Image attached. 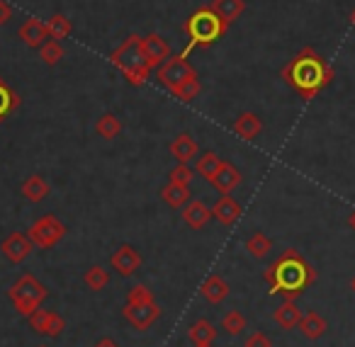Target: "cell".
Here are the masks:
<instances>
[{"instance_id":"6da1fadb","label":"cell","mask_w":355,"mask_h":347,"mask_svg":"<svg viewBox=\"0 0 355 347\" xmlns=\"http://www.w3.org/2000/svg\"><path fill=\"white\" fill-rule=\"evenodd\" d=\"M280 78L300 95L302 100H314L319 98L321 90H326L334 83L336 73L334 66L324 59L316 49L304 46L300 54H295L280 71Z\"/></svg>"},{"instance_id":"7a4b0ae2","label":"cell","mask_w":355,"mask_h":347,"mask_svg":"<svg viewBox=\"0 0 355 347\" xmlns=\"http://www.w3.org/2000/svg\"><path fill=\"white\" fill-rule=\"evenodd\" d=\"M263 279H266L268 289H270L268 294H280V296L295 301L297 296H302L316 282V269L311 267L304 255L290 248L263 272Z\"/></svg>"},{"instance_id":"3957f363","label":"cell","mask_w":355,"mask_h":347,"mask_svg":"<svg viewBox=\"0 0 355 347\" xmlns=\"http://www.w3.org/2000/svg\"><path fill=\"white\" fill-rule=\"evenodd\" d=\"M229 25L212 10L209 6H202L183 22V32L188 37V46L180 51L183 56H190L193 49H207V46L217 44L224 35H227Z\"/></svg>"},{"instance_id":"277c9868","label":"cell","mask_w":355,"mask_h":347,"mask_svg":"<svg viewBox=\"0 0 355 347\" xmlns=\"http://www.w3.org/2000/svg\"><path fill=\"white\" fill-rule=\"evenodd\" d=\"M110 64L124 75L132 88H141L148 78H151V69H148L146 59H144V49H141V37L139 35H129L117 49L110 54Z\"/></svg>"},{"instance_id":"5b68a950","label":"cell","mask_w":355,"mask_h":347,"mask_svg":"<svg viewBox=\"0 0 355 347\" xmlns=\"http://www.w3.org/2000/svg\"><path fill=\"white\" fill-rule=\"evenodd\" d=\"M46 296H49V289H46L44 284H42L40 279L30 272L22 274V277L17 279L10 289H8V299H10V303L15 306V311L25 318L30 316V313H35L37 308L46 301Z\"/></svg>"},{"instance_id":"8992f818","label":"cell","mask_w":355,"mask_h":347,"mask_svg":"<svg viewBox=\"0 0 355 347\" xmlns=\"http://www.w3.org/2000/svg\"><path fill=\"white\" fill-rule=\"evenodd\" d=\"M193 78H198V71L193 69V64L188 61V56L175 54L168 61H163L156 69V80L168 90L171 95H175L185 83H190Z\"/></svg>"},{"instance_id":"52a82bcc","label":"cell","mask_w":355,"mask_h":347,"mask_svg":"<svg viewBox=\"0 0 355 347\" xmlns=\"http://www.w3.org/2000/svg\"><path fill=\"white\" fill-rule=\"evenodd\" d=\"M27 235H30V240L35 243V248L49 250V248H54V245H59L61 240H64L66 224L61 219H56L54 214L40 216V219L30 226Z\"/></svg>"},{"instance_id":"ba28073f","label":"cell","mask_w":355,"mask_h":347,"mask_svg":"<svg viewBox=\"0 0 355 347\" xmlns=\"http://www.w3.org/2000/svg\"><path fill=\"white\" fill-rule=\"evenodd\" d=\"M122 316H124V321H127L129 326L137 328V330H148V328L158 321V316H161V308H158L156 301L153 303H124Z\"/></svg>"},{"instance_id":"9c48e42d","label":"cell","mask_w":355,"mask_h":347,"mask_svg":"<svg viewBox=\"0 0 355 347\" xmlns=\"http://www.w3.org/2000/svg\"><path fill=\"white\" fill-rule=\"evenodd\" d=\"M32 250H35V243H32L30 235L22 233V231H15V233H10L3 243H0V253L6 255V260L12 265L25 263V260L32 255Z\"/></svg>"},{"instance_id":"30bf717a","label":"cell","mask_w":355,"mask_h":347,"mask_svg":"<svg viewBox=\"0 0 355 347\" xmlns=\"http://www.w3.org/2000/svg\"><path fill=\"white\" fill-rule=\"evenodd\" d=\"M27 321H30V328L37 332H42V335H49V337H59L61 332L66 330V321L64 316H59L56 311H44V308H37L35 313H30L27 316Z\"/></svg>"},{"instance_id":"8fae6325","label":"cell","mask_w":355,"mask_h":347,"mask_svg":"<svg viewBox=\"0 0 355 347\" xmlns=\"http://www.w3.org/2000/svg\"><path fill=\"white\" fill-rule=\"evenodd\" d=\"M141 49H144V59H146V64H148V69H151V71L158 69L163 61H168L173 56L171 44H168L161 35H156V32L141 37Z\"/></svg>"},{"instance_id":"7c38bea8","label":"cell","mask_w":355,"mask_h":347,"mask_svg":"<svg viewBox=\"0 0 355 347\" xmlns=\"http://www.w3.org/2000/svg\"><path fill=\"white\" fill-rule=\"evenodd\" d=\"M110 265H112V269L117 274H122V277H132L134 272H137L139 267H141V255H139V250L134 248V245H119L117 250L112 253V258H110Z\"/></svg>"},{"instance_id":"4fadbf2b","label":"cell","mask_w":355,"mask_h":347,"mask_svg":"<svg viewBox=\"0 0 355 347\" xmlns=\"http://www.w3.org/2000/svg\"><path fill=\"white\" fill-rule=\"evenodd\" d=\"M168 151H171V156L175 158L178 163H188V166H190V161H195V158L200 156L198 141H195L190 132L178 134V136L168 143Z\"/></svg>"},{"instance_id":"5bb4252c","label":"cell","mask_w":355,"mask_h":347,"mask_svg":"<svg viewBox=\"0 0 355 347\" xmlns=\"http://www.w3.org/2000/svg\"><path fill=\"white\" fill-rule=\"evenodd\" d=\"M209 185H212L219 195H229V192H234L239 185H241V172H239L236 166L224 161L222 168H219V170L214 172L212 180H209Z\"/></svg>"},{"instance_id":"9a60e30c","label":"cell","mask_w":355,"mask_h":347,"mask_svg":"<svg viewBox=\"0 0 355 347\" xmlns=\"http://www.w3.org/2000/svg\"><path fill=\"white\" fill-rule=\"evenodd\" d=\"M183 221L195 231L205 229V226L212 221V206H207L200 199H190L188 204L183 206Z\"/></svg>"},{"instance_id":"2e32d148","label":"cell","mask_w":355,"mask_h":347,"mask_svg":"<svg viewBox=\"0 0 355 347\" xmlns=\"http://www.w3.org/2000/svg\"><path fill=\"white\" fill-rule=\"evenodd\" d=\"M241 216V204L232 195H222L212 206V219H217L222 226H234Z\"/></svg>"},{"instance_id":"e0dca14e","label":"cell","mask_w":355,"mask_h":347,"mask_svg":"<svg viewBox=\"0 0 355 347\" xmlns=\"http://www.w3.org/2000/svg\"><path fill=\"white\" fill-rule=\"evenodd\" d=\"M20 39L25 42L30 49H40L46 39H49V32H46V22L37 20V17H30V20L22 22L20 27Z\"/></svg>"},{"instance_id":"ac0fdd59","label":"cell","mask_w":355,"mask_h":347,"mask_svg":"<svg viewBox=\"0 0 355 347\" xmlns=\"http://www.w3.org/2000/svg\"><path fill=\"white\" fill-rule=\"evenodd\" d=\"M232 129L236 136L243 139V141H253V139H258L263 134V122L256 112H241Z\"/></svg>"},{"instance_id":"d6986e66","label":"cell","mask_w":355,"mask_h":347,"mask_svg":"<svg viewBox=\"0 0 355 347\" xmlns=\"http://www.w3.org/2000/svg\"><path fill=\"white\" fill-rule=\"evenodd\" d=\"M297 328H300V332L306 337V340H319V337H324L326 330H329V323H326V318L319 316L316 311H306V313H302Z\"/></svg>"},{"instance_id":"ffe728a7","label":"cell","mask_w":355,"mask_h":347,"mask_svg":"<svg viewBox=\"0 0 355 347\" xmlns=\"http://www.w3.org/2000/svg\"><path fill=\"white\" fill-rule=\"evenodd\" d=\"M158 195H161V199L166 202L171 209H183L190 202V197H193V192H190V185H180V182L168 180V185H163Z\"/></svg>"},{"instance_id":"44dd1931","label":"cell","mask_w":355,"mask_h":347,"mask_svg":"<svg viewBox=\"0 0 355 347\" xmlns=\"http://www.w3.org/2000/svg\"><path fill=\"white\" fill-rule=\"evenodd\" d=\"M20 192H22V197H25L27 202H32V204H40V202H44L46 197L51 195V187L42 175H30L25 182H22Z\"/></svg>"},{"instance_id":"7402d4cb","label":"cell","mask_w":355,"mask_h":347,"mask_svg":"<svg viewBox=\"0 0 355 347\" xmlns=\"http://www.w3.org/2000/svg\"><path fill=\"white\" fill-rule=\"evenodd\" d=\"M209 8H212L227 25H234V22L246 12V0H212Z\"/></svg>"},{"instance_id":"603a6c76","label":"cell","mask_w":355,"mask_h":347,"mask_svg":"<svg viewBox=\"0 0 355 347\" xmlns=\"http://www.w3.org/2000/svg\"><path fill=\"white\" fill-rule=\"evenodd\" d=\"M300 318H302V311H300V306L292 301V299H285V301H282L280 306L272 311V321H275L280 328H285V330H292V328H297Z\"/></svg>"},{"instance_id":"cb8c5ba5","label":"cell","mask_w":355,"mask_h":347,"mask_svg":"<svg viewBox=\"0 0 355 347\" xmlns=\"http://www.w3.org/2000/svg\"><path fill=\"white\" fill-rule=\"evenodd\" d=\"M229 292H232V289H229L227 279H222L219 274H209L202 284V296L207 299L209 303H222L224 299L229 296Z\"/></svg>"},{"instance_id":"d4e9b609","label":"cell","mask_w":355,"mask_h":347,"mask_svg":"<svg viewBox=\"0 0 355 347\" xmlns=\"http://www.w3.org/2000/svg\"><path fill=\"white\" fill-rule=\"evenodd\" d=\"M188 337L193 345H212L214 337H217V328H214L207 318H198V321L188 328Z\"/></svg>"},{"instance_id":"484cf974","label":"cell","mask_w":355,"mask_h":347,"mask_svg":"<svg viewBox=\"0 0 355 347\" xmlns=\"http://www.w3.org/2000/svg\"><path fill=\"white\" fill-rule=\"evenodd\" d=\"M222 163L224 161L214 151H205L202 156L195 158V168H193V170H195V175H202L205 180L209 182L214 177V172H217L219 168H222Z\"/></svg>"},{"instance_id":"4316f807","label":"cell","mask_w":355,"mask_h":347,"mask_svg":"<svg viewBox=\"0 0 355 347\" xmlns=\"http://www.w3.org/2000/svg\"><path fill=\"white\" fill-rule=\"evenodd\" d=\"M119 132H122V122H119L112 112L100 114L98 122H95V134H98L100 139H105V141H112V139H117Z\"/></svg>"},{"instance_id":"83f0119b","label":"cell","mask_w":355,"mask_h":347,"mask_svg":"<svg viewBox=\"0 0 355 347\" xmlns=\"http://www.w3.org/2000/svg\"><path fill=\"white\" fill-rule=\"evenodd\" d=\"M17 107H20V95L0 78V122H6V117H10Z\"/></svg>"},{"instance_id":"f1b7e54d","label":"cell","mask_w":355,"mask_h":347,"mask_svg":"<svg viewBox=\"0 0 355 347\" xmlns=\"http://www.w3.org/2000/svg\"><path fill=\"white\" fill-rule=\"evenodd\" d=\"M243 248H246V253L251 255V258L261 260L266 258L268 253L272 250V240L268 238L266 233H261V231H256V233H251L246 238V243H243Z\"/></svg>"},{"instance_id":"f546056e","label":"cell","mask_w":355,"mask_h":347,"mask_svg":"<svg viewBox=\"0 0 355 347\" xmlns=\"http://www.w3.org/2000/svg\"><path fill=\"white\" fill-rule=\"evenodd\" d=\"M46 32H49V39H69L71 32H73V25H71V20L66 15H61V12H56V15H51L49 20H46Z\"/></svg>"},{"instance_id":"4dcf8cb0","label":"cell","mask_w":355,"mask_h":347,"mask_svg":"<svg viewBox=\"0 0 355 347\" xmlns=\"http://www.w3.org/2000/svg\"><path fill=\"white\" fill-rule=\"evenodd\" d=\"M83 284L90 289V292H100V289H105L110 284V272L103 267V265H93V267L85 269Z\"/></svg>"},{"instance_id":"1f68e13d","label":"cell","mask_w":355,"mask_h":347,"mask_svg":"<svg viewBox=\"0 0 355 347\" xmlns=\"http://www.w3.org/2000/svg\"><path fill=\"white\" fill-rule=\"evenodd\" d=\"M40 59L44 61L46 66H56L61 59H64V46L56 39H46L44 44L40 46Z\"/></svg>"},{"instance_id":"d6a6232c","label":"cell","mask_w":355,"mask_h":347,"mask_svg":"<svg viewBox=\"0 0 355 347\" xmlns=\"http://www.w3.org/2000/svg\"><path fill=\"white\" fill-rule=\"evenodd\" d=\"M222 330L229 332V335H241L246 330V316L241 311H229L222 318Z\"/></svg>"},{"instance_id":"836d02e7","label":"cell","mask_w":355,"mask_h":347,"mask_svg":"<svg viewBox=\"0 0 355 347\" xmlns=\"http://www.w3.org/2000/svg\"><path fill=\"white\" fill-rule=\"evenodd\" d=\"M195 177V170L188 166V163H178L171 172H168V180L171 182H180V185H190Z\"/></svg>"},{"instance_id":"e575fe53","label":"cell","mask_w":355,"mask_h":347,"mask_svg":"<svg viewBox=\"0 0 355 347\" xmlns=\"http://www.w3.org/2000/svg\"><path fill=\"white\" fill-rule=\"evenodd\" d=\"M153 301H156V299H153V292L148 287H144V284L132 287L127 294V303H153Z\"/></svg>"},{"instance_id":"d590c367","label":"cell","mask_w":355,"mask_h":347,"mask_svg":"<svg viewBox=\"0 0 355 347\" xmlns=\"http://www.w3.org/2000/svg\"><path fill=\"white\" fill-rule=\"evenodd\" d=\"M200 88H202V85H200V78H193L190 83H185L183 88L178 90V93L173 95V98H178L180 103H193V100L200 95Z\"/></svg>"},{"instance_id":"8d00e7d4","label":"cell","mask_w":355,"mask_h":347,"mask_svg":"<svg viewBox=\"0 0 355 347\" xmlns=\"http://www.w3.org/2000/svg\"><path fill=\"white\" fill-rule=\"evenodd\" d=\"M243 347H272V340L266 335V332H251V335L246 337V342H243Z\"/></svg>"},{"instance_id":"74e56055","label":"cell","mask_w":355,"mask_h":347,"mask_svg":"<svg viewBox=\"0 0 355 347\" xmlns=\"http://www.w3.org/2000/svg\"><path fill=\"white\" fill-rule=\"evenodd\" d=\"M12 15H15V10H12L10 3H8V0H0V27L8 25V22L12 20Z\"/></svg>"},{"instance_id":"f35d334b","label":"cell","mask_w":355,"mask_h":347,"mask_svg":"<svg viewBox=\"0 0 355 347\" xmlns=\"http://www.w3.org/2000/svg\"><path fill=\"white\" fill-rule=\"evenodd\" d=\"M95 347H119V345L114 340H110V337H103V340L95 342Z\"/></svg>"},{"instance_id":"ab89813d","label":"cell","mask_w":355,"mask_h":347,"mask_svg":"<svg viewBox=\"0 0 355 347\" xmlns=\"http://www.w3.org/2000/svg\"><path fill=\"white\" fill-rule=\"evenodd\" d=\"M348 229H350V231H353V233H355V209H353V211H350V214H348Z\"/></svg>"},{"instance_id":"60d3db41","label":"cell","mask_w":355,"mask_h":347,"mask_svg":"<svg viewBox=\"0 0 355 347\" xmlns=\"http://www.w3.org/2000/svg\"><path fill=\"white\" fill-rule=\"evenodd\" d=\"M350 25H353V27H355V10H353V12H350Z\"/></svg>"},{"instance_id":"b9f144b4","label":"cell","mask_w":355,"mask_h":347,"mask_svg":"<svg viewBox=\"0 0 355 347\" xmlns=\"http://www.w3.org/2000/svg\"><path fill=\"white\" fill-rule=\"evenodd\" d=\"M350 289H353V294H355V277H353V282H350Z\"/></svg>"},{"instance_id":"7bdbcfd3","label":"cell","mask_w":355,"mask_h":347,"mask_svg":"<svg viewBox=\"0 0 355 347\" xmlns=\"http://www.w3.org/2000/svg\"><path fill=\"white\" fill-rule=\"evenodd\" d=\"M195 347H212V345H195Z\"/></svg>"},{"instance_id":"ee69618b","label":"cell","mask_w":355,"mask_h":347,"mask_svg":"<svg viewBox=\"0 0 355 347\" xmlns=\"http://www.w3.org/2000/svg\"><path fill=\"white\" fill-rule=\"evenodd\" d=\"M42 347H44V345H42Z\"/></svg>"}]
</instances>
